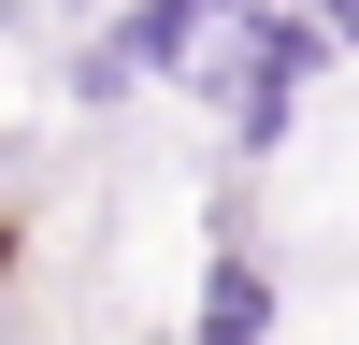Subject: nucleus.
<instances>
[{
	"mask_svg": "<svg viewBox=\"0 0 359 345\" xmlns=\"http://www.w3.org/2000/svg\"><path fill=\"white\" fill-rule=\"evenodd\" d=\"M331 72H345V58H331V29H316L302 0H230V29L201 43V72H187V101L216 115V158L230 172H273L287 144H302V115H316Z\"/></svg>",
	"mask_w": 359,
	"mask_h": 345,
	"instance_id": "obj_1",
	"label": "nucleus"
},
{
	"mask_svg": "<svg viewBox=\"0 0 359 345\" xmlns=\"http://www.w3.org/2000/svg\"><path fill=\"white\" fill-rule=\"evenodd\" d=\"M187 345H287V273L259 245V172L216 187V230H201V273H187Z\"/></svg>",
	"mask_w": 359,
	"mask_h": 345,
	"instance_id": "obj_2",
	"label": "nucleus"
},
{
	"mask_svg": "<svg viewBox=\"0 0 359 345\" xmlns=\"http://www.w3.org/2000/svg\"><path fill=\"white\" fill-rule=\"evenodd\" d=\"M316 29H331V58H359V0H302Z\"/></svg>",
	"mask_w": 359,
	"mask_h": 345,
	"instance_id": "obj_3",
	"label": "nucleus"
}]
</instances>
